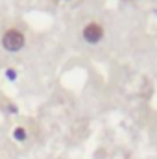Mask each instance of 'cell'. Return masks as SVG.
<instances>
[{
    "label": "cell",
    "instance_id": "6da1fadb",
    "mask_svg": "<svg viewBox=\"0 0 157 159\" xmlns=\"http://www.w3.org/2000/svg\"><path fill=\"white\" fill-rule=\"evenodd\" d=\"M2 44H4V48L9 50V52H19V50L24 46V35H22L19 30L11 28V30H7V32L4 34Z\"/></svg>",
    "mask_w": 157,
    "mask_h": 159
},
{
    "label": "cell",
    "instance_id": "7a4b0ae2",
    "mask_svg": "<svg viewBox=\"0 0 157 159\" xmlns=\"http://www.w3.org/2000/svg\"><path fill=\"white\" fill-rule=\"evenodd\" d=\"M102 37H104V28L100 24L91 22V24H87L83 28V39L87 41V43L94 44V43H98V41L102 39Z\"/></svg>",
    "mask_w": 157,
    "mask_h": 159
},
{
    "label": "cell",
    "instance_id": "3957f363",
    "mask_svg": "<svg viewBox=\"0 0 157 159\" xmlns=\"http://www.w3.org/2000/svg\"><path fill=\"white\" fill-rule=\"evenodd\" d=\"M13 137H15L17 141H20V143H22V141L26 139V131H24L22 128H17V129L13 131Z\"/></svg>",
    "mask_w": 157,
    "mask_h": 159
},
{
    "label": "cell",
    "instance_id": "277c9868",
    "mask_svg": "<svg viewBox=\"0 0 157 159\" xmlns=\"http://www.w3.org/2000/svg\"><path fill=\"white\" fill-rule=\"evenodd\" d=\"M7 76H9V78H15V76H17V74H15V72H13V70H7Z\"/></svg>",
    "mask_w": 157,
    "mask_h": 159
}]
</instances>
